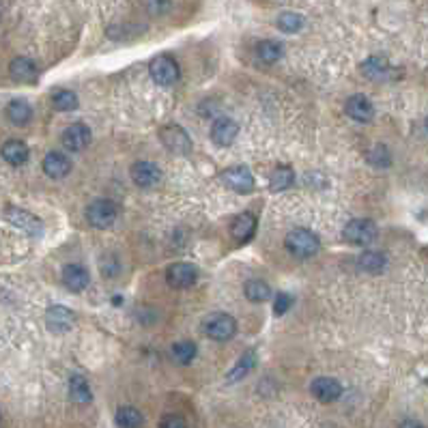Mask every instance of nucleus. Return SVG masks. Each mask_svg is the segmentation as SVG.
<instances>
[{"label": "nucleus", "instance_id": "f257e3e1", "mask_svg": "<svg viewBox=\"0 0 428 428\" xmlns=\"http://www.w3.org/2000/svg\"><path fill=\"white\" fill-rule=\"evenodd\" d=\"M286 250L297 256V258H310L321 250V239L317 233H312L308 229H295L290 231L284 239Z\"/></svg>", "mask_w": 428, "mask_h": 428}, {"label": "nucleus", "instance_id": "f03ea898", "mask_svg": "<svg viewBox=\"0 0 428 428\" xmlns=\"http://www.w3.org/2000/svg\"><path fill=\"white\" fill-rule=\"evenodd\" d=\"M202 329H205L207 338H211V340L224 343V340H231V338L237 334V321L227 312H215L205 319Z\"/></svg>", "mask_w": 428, "mask_h": 428}, {"label": "nucleus", "instance_id": "7ed1b4c3", "mask_svg": "<svg viewBox=\"0 0 428 428\" xmlns=\"http://www.w3.org/2000/svg\"><path fill=\"white\" fill-rule=\"evenodd\" d=\"M117 215H119V207L108 198L93 200L86 209V217H88V222H91V227H95V229L112 227V224L117 222Z\"/></svg>", "mask_w": 428, "mask_h": 428}, {"label": "nucleus", "instance_id": "20e7f679", "mask_svg": "<svg viewBox=\"0 0 428 428\" xmlns=\"http://www.w3.org/2000/svg\"><path fill=\"white\" fill-rule=\"evenodd\" d=\"M149 72H151L153 82L160 84V86H172L179 80V65L168 54L155 56L149 65Z\"/></svg>", "mask_w": 428, "mask_h": 428}, {"label": "nucleus", "instance_id": "39448f33", "mask_svg": "<svg viewBox=\"0 0 428 428\" xmlns=\"http://www.w3.org/2000/svg\"><path fill=\"white\" fill-rule=\"evenodd\" d=\"M343 235L351 245H370L377 239L379 231H377V224L372 220L359 217V220H351L347 224Z\"/></svg>", "mask_w": 428, "mask_h": 428}, {"label": "nucleus", "instance_id": "423d86ee", "mask_svg": "<svg viewBox=\"0 0 428 428\" xmlns=\"http://www.w3.org/2000/svg\"><path fill=\"white\" fill-rule=\"evenodd\" d=\"M5 217H7V222L13 224L15 229L24 231V233L31 235V237H37V235H41V231H43V222H41L37 215H33L31 211H26V209L7 207Z\"/></svg>", "mask_w": 428, "mask_h": 428}, {"label": "nucleus", "instance_id": "0eeeda50", "mask_svg": "<svg viewBox=\"0 0 428 428\" xmlns=\"http://www.w3.org/2000/svg\"><path fill=\"white\" fill-rule=\"evenodd\" d=\"M160 138L164 142V147L172 153H179V155H188L192 151V140L190 136L186 133L183 127H179V125H166L160 129Z\"/></svg>", "mask_w": 428, "mask_h": 428}, {"label": "nucleus", "instance_id": "6e6552de", "mask_svg": "<svg viewBox=\"0 0 428 428\" xmlns=\"http://www.w3.org/2000/svg\"><path fill=\"white\" fill-rule=\"evenodd\" d=\"M129 174L133 179V183H136L138 188H142V190H153L162 181V170L157 168L153 162H136L131 166Z\"/></svg>", "mask_w": 428, "mask_h": 428}, {"label": "nucleus", "instance_id": "1a4fd4ad", "mask_svg": "<svg viewBox=\"0 0 428 428\" xmlns=\"http://www.w3.org/2000/svg\"><path fill=\"white\" fill-rule=\"evenodd\" d=\"M198 280V269L188 263H174L166 269V282L172 288H190Z\"/></svg>", "mask_w": 428, "mask_h": 428}, {"label": "nucleus", "instance_id": "9d476101", "mask_svg": "<svg viewBox=\"0 0 428 428\" xmlns=\"http://www.w3.org/2000/svg\"><path fill=\"white\" fill-rule=\"evenodd\" d=\"M60 140H63V147L67 151L78 153V151L86 149L88 142H91V129H88V125H84V123H72L63 131Z\"/></svg>", "mask_w": 428, "mask_h": 428}, {"label": "nucleus", "instance_id": "9b49d317", "mask_svg": "<svg viewBox=\"0 0 428 428\" xmlns=\"http://www.w3.org/2000/svg\"><path fill=\"white\" fill-rule=\"evenodd\" d=\"M224 183H227L231 190L239 192V194H250L254 190V176L252 172L247 170L245 166H233V168H227L222 174Z\"/></svg>", "mask_w": 428, "mask_h": 428}, {"label": "nucleus", "instance_id": "f8f14e48", "mask_svg": "<svg viewBox=\"0 0 428 428\" xmlns=\"http://www.w3.org/2000/svg\"><path fill=\"white\" fill-rule=\"evenodd\" d=\"M312 396L321 402H334L343 396V386L331 377H317L310 386Z\"/></svg>", "mask_w": 428, "mask_h": 428}, {"label": "nucleus", "instance_id": "ddd939ff", "mask_svg": "<svg viewBox=\"0 0 428 428\" xmlns=\"http://www.w3.org/2000/svg\"><path fill=\"white\" fill-rule=\"evenodd\" d=\"M345 110H347V115L357 123H368L374 117V108H372V104L366 95H351L347 99Z\"/></svg>", "mask_w": 428, "mask_h": 428}, {"label": "nucleus", "instance_id": "4468645a", "mask_svg": "<svg viewBox=\"0 0 428 428\" xmlns=\"http://www.w3.org/2000/svg\"><path fill=\"white\" fill-rule=\"evenodd\" d=\"M43 172H46L50 179H65L72 172V160L65 153L52 151L43 157Z\"/></svg>", "mask_w": 428, "mask_h": 428}, {"label": "nucleus", "instance_id": "2eb2a0df", "mask_svg": "<svg viewBox=\"0 0 428 428\" xmlns=\"http://www.w3.org/2000/svg\"><path fill=\"white\" fill-rule=\"evenodd\" d=\"M256 233V217L252 213H239L231 222V237L237 243H247Z\"/></svg>", "mask_w": 428, "mask_h": 428}, {"label": "nucleus", "instance_id": "dca6fc26", "mask_svg": "<svg viewBox=\"0 0 428 428\" xmlns=\"http://www.w3.org/2000/svg\"><path fill=\"white\" fill-rule=\"evenodd\" d=\"M239 133V125L233 121V119H217L213 125H211V138L215 145L220 147H229L235 142Z\"/></svg>", "mask_w": 428, "mask_h": 428}, {"label": "nucleus", "instance_id": "f3484780", "mask_svg": "<svg viewBox=\"0 0 428 428\" xmlns=\"http://www.w3.org/2000/svg\"><path fill=\"white\" fill-rule=\"evenodd\" d=\"M63 282L65 286L74 290V293H80L88 286V282H91V276H88V272L78 265V263H72V265H65L63 269Z\"/></svg>", "mask_w": 428, "mask_h": 428}, {"label": "nucleus", "instance_id": "a211bd4d", "mask_svg": "<svg viewBox=\"0 0 428 428\" xmlns=\"http://www.w3.org/2000/svg\"><path fill=\"white\" fill-rule=\"evenodd\" d=\"M0 155H3V160L11 166H24L28 162V147L26 142H22V140H7L3 145V149H0Z\"/></svg>", "mask_w": 428, "mask_h": 428}, {"label": "nucleus", "instance_id": "6ab92c4d", "mask_svg": "<svg viewBox=\"0 0 428 428\" xmlns=\"http://www.w3.org/2000/svg\"><path fill=\"white\" fill-rule=\"evenodd\" d=\"M9 74L15 82H35L37 80V65L26 58V56H17L9 63Z\"/></svg>", "mask_w": 428, "mask_h": 428}, {"label": "nucleus", "instance_id": "aec40b11", "mask_svg": "<svg viewBox=\"0 0 428 428\" xmlns=\"http://www.w3.org/2000/svg\"><path fill=\"white\" fill-rule=\"evenodd\" d=\"M46 323L52 331H67V329H72L74 325V312L69 308H65V306H52L46 314Z\"/></svg>", "mask_w": 428, "mask_h": 428}, {"label": "nucleus", "instance_id": "412c9836", "mask_svg": "<svg viewBox=\"0 0 428 428\" xmlns=\"http://www.w3.org/2000/svg\"><path fill=\"white\" fill-rule=\"evenodd\" d=\"M284 54V46L280 41H274V39H265L256 46V56L258 60H263L265 65H274L282 58Z\"/></svg>", "mask_w": 428, "mask_h": 428}, {"label": "nucleus", "instance_id": "4be33fe9", "mask_svg": "<svg viewBox=\"0 0 428 428\" xmlns=\"http://www.w3.org/2000/svg\"><path fill=\"white\" fill-rule=\"evenodd\" d=\"M254 366H256V353H254V351H245V353L237 359V364L233 366V370L229 372L227 381H229V383L241 381L243 377H247V374L254 370Z\"/></svg>", "mask_w": 428, "mask_h": 428}, {"label": "nucleus", "instance_id": "5701e85b", "mask_svg": "<svg viewBox=\"0 0 428 428\" xmlns=\"http://www.w3.org/2000/svg\"><path fill=\"white\" fill-rule=\"evenodd\" d=\"M7 119L13 125H26L33 119V108L26 99H13L7 106Z\"/></svg>", "mask_w": 428, "mask_h": 428}, {"label": "nucleus", "instance_id": "b1692460", "mask_svg": "<svg viewBox=\"0 0 428 428\" xmlns=\"http://www.w3.org/2000/svg\"><path fill=\"white\" fill-rule=\"evenodd\" d=\"M362 72L366 78L370 80H386L392 72V67L386 58H381V56H370L364 65H362Z\"/></svg>", "mask_w": 428, "mask_h": 428}, {"label": "nucleus", "instance_id": "393cba45", "mask_svg": "<svg viewBox=\"0 0 428 428\" xmlns=\"http://www.w3.org/2000/svg\"><path fill=\"white\" fill-rule=\"evenodd\" d=\"M69 398L78 404L91 402L93 392H91V388H88V381L82 374H74L69 379Z\"/></svg>", "mask_w": 428, "mask_h": 428}, {"label": "nucleus", "instance_id": "a878e982", "mask_svg": "<svg viewBox=\"0 0 428 428\" xmlns=\"http://www.w3.org/2000/svg\"><path fill=\"white\" fill-rule=\"evenodd\" d=\"M386 265H388V258H386V254H381V252H364L362 256L357 258V267L362 269V272H366V274H379V272H383V269H386Z\"/></svg>", "mask_w": 428, "mask_h": 428}, {"label": "nucleus", "instance_id": "bb28decb", "mask_svg": "<svg viewBox=\"0 0 428 428\" xmlns=\"http://www.w3.org/2000/svg\"><path fill=\"white\" fill-rule=\"evenodd\" d=\"M293 181H295L293 170L288 166H278L274 170L272 179H269V188H272V192H284L293 186Z\"/></svg>", "mask_w": 428, "mask_h": 428}, {"label": "nucleus", "instance_id": "cd10ccee", "mask_svg": "<svg viewBox=\"0 0 428 428\" xmlns=\"http://www.w3.org/2000/svg\"><path fill=\"white\" fill-rule=\"evenodd\" d=\"M142 424H145V418L136 407H121L117 411V426L119 428H140Z\"/></svg>", "mask_w": 428, "mask_h": 428}, {"label": "nucleus", "instance_id": "c85d7f7f", "mask_svg": "<svg viewBox=\"0 0 428 428\" xmlns=\"http://www.w3.org/2000/svg\"><path fill=\"white\" fill-rule=\"evenodd\" d=\"M245 297L254 304H263L272 297V288H269V284L263 280H250L245 284Z\"/></svg>", "mask_w": 428, "mask_h": 428}, {"label": "nucleus", "instance_id": "c756f323", "mask_svg": "<svg viewBox=\"0 0 428 428\" xmlns=\"http://www.w3.org/2000/svg\"><path fill=\"white\" fill-rule=\"evenodd\" d=\"M276 26H278L282 33H288V35H290V33H297V31L304 28V15H299V13H295V11H284V13L278 15Z\"/></svg>", "mask_w": 428, "mask_h": 428}, {"label": "nucleus", "instance_id": "7c9ffc66", "mask_svg": "<svg viewBox=\"0 0 428 428\" xmlns=\"http://www.w3.org/2000/svg\"><path fill=\"white\" fill-rule=\"evenodd\" d=\"M52 106H54V110H58V112H69V110H76L78 108V95L74 93V91H56L54 95H52Z\"/></svg>", "mask_w": 428, "mask_h": 428}, {"label": "nucleus", "instance_id": "2f4dec72", "mask_svg": "<svg viewBox=\"0 0 428 428\" xmlns=\"http://www.w3.org/2000/svg\"><path fill=\"white\" fill-rule=\"evenodd\" d=\"M172 357L179 364H190L196 357V345L194 343H176L172 347Z\"/></svg>", "mask_w": 428, "mask_h": 428}, {"label": "nucleus", "instance_id": "473e14b6", "mask_svg": "<svg viewBox=\"0 0 428 428\" xmlns=\"http://www.w3.org/2000/svg\"><path fill=\"white\" fill-rule=\"evenodd\" d=\"M368 162L370 164H374V166H383V168H386V166H390V151L386 149V147H374L370 153H368Z\"/></svg>", "mask_w": 428, "mask_h": 428}, {"label": "nucleus", "instance_id": "72a5a7b5", "mask_svg": "<svg viewBox=\"0 0 428 428\" xmlns=\"http://www.w3.org/2000/svg\"><path fill=\"white\" fill-rule=\"evenodd\" d=\"M290 306H293V299H290V295H286V293H278V297H276V304H274V310H276V314H278V317H282V314H286Z\"/></svg>", "mask_w": 428, "mask_h": 428}, {"label": "nucleus", "instance_id": "f704fd0d", "mask_svg": "<svg viewBox=\"0 0 428 428\" xmlns=\"http://www.w3.org/2000/svg\"><path fill=\"white\" fill-rule=\"evenodd\" d=\"M160 428H188V424H186V420H183L181 415L168 413V415H164V418H162Z\"/></svg>", "mask_w": 428, "mask_h": 428}, {"label": "nucleus", "instance_id": "c9c22d12", "mask_svg": "<svg viewBox=\"0 0 428 428\" xmlns=\"http://www.w3.org/2000/svg\"><path fill=\"white\" fill-rule=\"evenodd\" d=\"M398 428H424V426L418 420H404V422H400Z\"/></svg>", "mask_w": 428, "mask_h": 428}, {"label": "nucleus", "instance_id": "e433bc0d", "mask_svg": "<svg viewBox=\"0 0 428 428\" xmlns=\"http://www.w3.org/2000/svg\"><path fill=\"white\" fill-rule=\"evenodd\" d=\"M426 127H428V121H426Z\"/></svg>", "mask_w": 428, "mask_h": 428}]
</instances>
